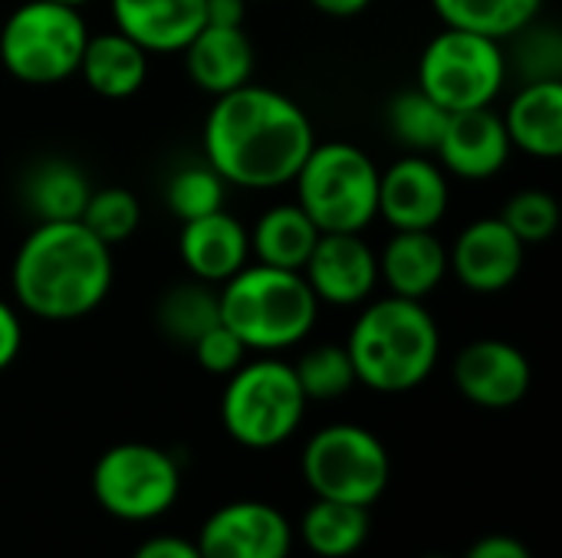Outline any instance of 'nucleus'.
Returning <instances> with one entry per match:
<instances>
[{
	"mask_svg": "<svg viewBox=\"0 0 562 558\" xmlns=\"http://www.w3.org/2000/svg\"><path fill=\"white\" fill-rule=\"evenodd\" d=\"M431 10L451 30H468L507 43L540 20L543 0H431Z\"/></svg>",
	"mask_w": 562,
	"mask_h": 558,
	"instance_id": "obj_25",
	"label": "nucleus"
},
{
	"mask_svg": "<svg viewBox=\"0 0 562 558\" xmlns=\"http://www.w3.org/2000/svg\"><path fill=\"white\" fill-rule=\"evenodd\" d=\"M527 247L501 217L468 224L448 250V273L474 296H494L517 283L524 273Z\"/></svg>",
	"mask_w": 562,
	"mask_h": 558,
	"instance_id": "obj_14",
	"label": "nucleus"
},
{
	"mask_svg": "<svg viewBox=\"0 0 562 558\" xmlns=\"http://www.w3.org/2000/svg\"><path fill=\"white\" fill-rule=\"evenodd\" d=\"M109 13L148 56L181 53L204 26V0H109Z\"/></svg>",
	"mask_w": 562,
	"mask_h": 558,
	"instance_id": "obj_18",
	"label": "nucleus"
},
{
	"mask_svg": "<svg viewBox=\"0 0 562 558\" xmlns=\"http://www.w3.org/2000/svg\"><path fill=\"white\" fill-rule=\"evenodd\" d=\"M346 352L359 385L379 395H405L431 378L441 358V329L425 303L389 293L369 299L356 316Z\"/></svg>",
	"mask_w": 562,
	"mask_h": 558,
	"instance_id": "obj_3",
	"label": "nucleus"
},
{
	"mask_svg": "<svg viewBox=\"0 0 562 558\" xmlns=\"http://www.w3.org/2000/svg\"><path fill=\"white\" fill-rule=\"evenodd\" d=\"M293 187L319 234H362L379 217V164L352 141L313 145Z\"/></svg>",
	"mask_w": 562,
	"mask_h": 558,
	"instance_id": "obj_5",
	"label": "nucleus"
},
{
	"mask_svg": "<svg viewBox=\"0 0 562 558\" xmlns=\"http://www.w3.org/2000/svg\"><path fill=\"white\" fill-rule=\"evenodd\" d=\"M316 145L306 109L270 86L247 82L214 95L204 118V161L227 187L273 191L293 184L300 164Z\"/></svg>",
	"mask_w": 562,
	"mask_h": 558,
	"instance_id": "obj_1",
	"label": "nucleus"
},
{
	"mask_svg": "<svg viewBox=\"0 0 562 558\" xmlns=\"http://www.w3.org/2000/svg\"><path fill=\"white\" fill-rule=\"evenodd\" d=\"M303 477L316 500L372 506L382 500L392 460L385 444L359 424H329L303 447Z\"/></svg>",
	"mask_w": 562,
	"mask_h": 558,
	"instance_id": "obj_9",
	"label": "nucleus"
},
{
	"mask_svg": "<svg viewBox=\"0 0 562 558\" xmlns=\"http://www.w3.org/2000/svg\"><path fill=\"white\" fill-rule=\"evenodd\" d=\"M507 72L510 59L504 43L445 26L425 43L415 86L451 115L494 105L507 86Z\"/></svg>",
	"mask_w": 562,
	"mask_h": 558,
	"instance_id": "obj_8",
	"label": "nucleus"
},
{
	"mask_svg": "<svg viewBox=\"0 0 562 558\" xmlns=\"http://www.w3.org/2000/svg\"><path fill=\"white\" fill-rule=\"evenodd\" d=\"M191 352H194V358H198V365L207 372V375H217V378H227V375H234L244 362H247V345L224 326V322H217L214 329H207L194 345H191Z\"/></svg>",
	"mask_w": 562,
	"mask_h": 558,
	"instance_id": "obj_34",
	"label": "nucleus"
},
{
	"mask_svg": "<svg viewBox=\"0 0 562 558\" xmlns=\"http://www.w3.org/2000/svg\"><path fill=\"white\" fill-rule=\"evenodd\" d=\"M188 79L207 92L224 95L250 82L254 76V43L244 26H201L198 36L181 49Z\"/></svg>",
	"mask_w": 562,
	"mask_h": 558,
	"instance_id": "obj_19",
	"label": "nucleus"
},
{
	"mask_svg": "<svg viewBox=\"0 0 562 558\" xmlns=\"http://www.w3.org/2000/svg\"><path fill=\"white\" fill-rule=\"evenodd\" d=\"M53 3H66V7H76V10H82L86 3H92V0H53Z\"/></svg>",
	"mask_w": 562,
	"mask_h": 558,
	"instance_id": "obj_40",
	"label": "nucleus"
},
{
	"mask_svg": "<svg viewBox=\"0 0 562 558\" xmlns=\"http://www.w3.org/2000/svg\"><path fill=\"white\" fill-rule=\"evenodd\" d=\"M316 240H319V227L310 220V214L296 201L273 204L250 227V257H257V263L300 273Z\"/></svg>",
	"mask_w": 562,
	"mask_h": 558,
	"instance_id": "obj_24",
	"label": "nucleus"
},
{
	"mask_svg": "<svg viewBox=\"0 0 562 558\" xmlns=\"http://www.w3.org/2000/svg\"><path fill=\"white\" fill-rule=\"evenodd\" d=\"M306 395L290 362L277 355L247 358L227 375L221 395V424L247 451H270L286 444L306 414Z\"/></svg>",
	"mask_w": 562,
	"mask_h": 558,
	"instance_id": "obj_6",
	"label": "nucleus"
},
{
	"mask_svg": "<svg viewBox=\"0 0 562 558\" xmlns=\"http://www.w3.org/2000/svg\"><path fill=\"white\" fill-rule=\"evenodd\" d=\"M76 76L102 99H132L148 79V53L119 30L89 33Z\"/></svg>",
	"mask_w": 562,
	"mask_h": 558,
	"instance_id": "obj_22",
	"label": "nucleus"
},
{
	"mask_svg": "<svg viewBox=\"0 0 562 558\" xmlns=\"http://www.w3.org/2000/svg\"><path fill=\"white\" fill-rule=\"evenodd\" d=\"M389 132L398 145H405L412 155H425V151H435L438 148V138L448 125V112L431 102L418 86L415 89H405L398 92L392 102H389Z\"/></svg>",
	"mask_w": 562,
	"mask_h": 558,
	"instance_id": "obj_28",
	"label": "nucleus"
},
{
	"mask_svg": "<svg viewBox=\"0 0 562 558\" xmlns=\"http://www.w3.org/2000/svg\"><path fill=\"white\" fill-rule=\"evenodd\" d=\"M221 322L257 355H280L300 345L319 316L303 273L247 263L217 289Z\"/></svg>",
	"mask_w": 562,
	"mask_h": 558,
	"instance_id": "obj_4",
	"label": "nucleus"
},
{
	"mask_svg": "<svg viewBox=\"0 0 562 558\" xmlns=\"http://www.w3.org/2000/svg\"><path fill=\"white\" fill-rule=\"evenodd\" d=\"M221 322V306H217V289L201 280H184L165 289L155 303V326L158 332L175 342L191 349L207 329Z\"/></svg>",
	"mask_w": 562,
	"mask_h": 558,
	"instance_id": "obj_27",
	"label": "nucleus"
},
{
	"mask_svg": "<svg viewBox=\"0 0 562 558\" xmlns=\"http://www.w3.org/2000/svg\"><path fill=\"white\" fill-rule=\"evenodd\" d=\"M448 207V171L428 155H405L379 171V217L392 230H435Z\"/></svg>",
	"mask_w": 562,
	"mask_h": 558,
	"instance_id": "obj_12",
	"label": "nucleus"
},
{
	"mask_svg": "<svg viewBox=\"0 0 562 558\" xmlns=\"http://www.w3.org/2000/svg\"><path fill=\"white\" fill-rule=\"evenodd\" d=\"M89 39L82 10L23 0L0 26V66L23 86H56L79 72Z\"/></svg>",
	"mask_w": 562,
	"mask_h": 558,
	"instance_id": "obj_7",
	"label": "nucleus"
},
{
	"mask_svg": "<svg viewBox=\"0 0 562 558\" xmlns=\"http://www.w3.org/2000/svg\"><path fill=\"white\" fill-rule=\"evenodd\" d=\"M224 197H227V184L207 161L178 168L165 184V204L181 224L221 210Z\"/></svg>",
	"mask_w": 562,
	"mask_h": 558,
	"instance_id": "obj_30",
	"label": "nucleus"
},
{
	"mask_svg": "<svg viewBox=\"0 0 562 558\" xmlns=\"http://www.w3.org/2000/svg\"><path fill=\"white\" fill-rule=\"evenodd\" d=\"M250 0H204V23L207 26H244Z\"/></svg>",
	"mask_w": 562,
	"mask_h": 558,
	"instance_id": "obj_38",
	"label": "nucleus"
},
{
	"mask_svg": "<svg viewBox=\"0 0 562 558\" xmlns=\"http://www.w3.org/2000/svg\"><path fill=\"white\" fill-rule=\"evenodd\" d=\"M448 276V247L435 230H395L379 253V283L392 296L425 303Z\"/></svg>",
	"mask_w": 562,
	"mask_h": 558,
	"instance_id": "obj_20",
	"label": "nucleus"
},
{
	"mask_svg": "<svg viewBox=\"0 0 562 558\" xmlns=\"http://www.w3.org/2000/svg\"><path fill=\"white\" fill-rule=\"evenodd\" d=\"M454 385L458 391L487 411L514 408L527 398L533 372L527 355L504 339H474L454 358Z\"/></svg>",
	"mask_w": 562,
	"mask_h": 558,
	"instance_id": "obj_15",
	"label": "nucleus"
},
{
	"mask_svg": "<svg viewBox=\"0 0 562 558\" xmlns=\"http://www.w3.org/2000/svg\"><path fill=\"white\" fill-rule=\"evenodd\" d=\"M181 470L175 457L155 444H115L92 467L95 503L122 523H148L175 506Z\"/></svg>",
	"mask_w": 562,
	"mask_h": 558,
	"instance_id": "obj_10",
	"label": "nucleus"
},
{
	"mask_svg": "<svg viewBox=\"0 0 562 558\" xmlns=\"http://www.w3.org/2000/svg\"><path fill=\"white\" fill-rule=\"evenodd\" d=\"M92 187L82 168H76L66 158H43L30 164V171L20 181V201L23 207L43 220H79L86 210Z\"/></svg>",
	"mask_w": 562,
	"mask_h": 558,
	"instance_id": "obj_23",
	"label": "nucleus"
},
{
	"mask_svg": "<svg viewBox=\"0 0 562 558\" xmlns=\"http://www.w3.org/2000/svg\"><path fill=\"white\" fill-rule=\"evenodd\" d=\"M132 558H201L194 539L184 536H151L148 543H142Z\"/></svg>",
	"mask_w": 562,
	"mask_h": 558,
	"instance_id": "obj_36",
	"label": "nucleus"
},
{
	"mask_svg": "<svg viewBox=\"0 0 562 558\" xmlns=\"http://www.w3.org/2000/svg\"><path fill=\"white\" fill-rule=\"evenodd\" d=\"M517 69L524 82L537 79H562V39L553 26L530 23L517 36Z\"/></svg>",
	"mask_w": 562,
	"mask_h": 558,
	"instance_id": "obj_33",
	"label": "nucleus"
},
{
	"mask_svg": "<svg viewBox=\"0 0 562 558\" xmlns=\"http://www.w3.org/2000/svg\"><path fill=\"white\" fill-rule=\"evenodd\" d=\"M501 118L517 151L557 161L562 155V79L524 82Z\"/></svg>",
	"mask_w": 562,
	"mask_h": 558,
	"instance_id": "obj_21",
	"label": "nucleus"
},
{
	"mask_svg": "<svg viewBox=\"0 0 562 558\" xmlns=\"http://www.w3.org/2000/svg\"><path fill=\"white\" fill-rule=\"evenodd\" d=\"M300 273L319 306L352 309L366 306L379 289V253L362 234H319Z\"/></svg>",
	"mask_w": 562,
	"mask_h": 558,
	"instance_id": "obj_13",
	"label": "nucleus"
},
{
	"mask_svg": "<svg viewBox=\"0 0 562 558\" xmlns=\"http://www.w3.org/2000/svg\"><path fill=\"white\" fill-rule=\"evenodd\" d=\"M464 558H533V556H530V549H527L520 539L497 533V536H484V539H477V543L464 553Z\"/></svg>",
	"mask_w": 562,
	"mask_h": 558,
	"instance_id": "obj_37",
	"label": "nucleus"
},
{
	"mask_svg": "<svg viewBox=\"0 0 562 558\" xmlns=\"http://www.w3.org/2000/svg\"><path fill=\"white\" fill-rule=\"evenodd\" d=\"M438 164L461 181H487L501 174L514 155L504 118L487 109L451 112L438 138Z\"/></svg>",
	"mask_w": 562,
	"mask_h": 558,
	"instance_id": "obj_16",
	"label": "nucleus"
},
{
	"mask_svg": "<svg viewBox=\"0 0 562 558\" xmlns=\"http://www.w3.org/2000/svg\"><path fill=\"white\" fill-rule=\"evenodd\" d=\"M422 558H451V556H438V553H435V556H422Z\"/></svg>",
	"mask_w": 562,
	"mask_h": 558,
	"instance_id": "obj_41",
	"label": "nucleus"
},
{
	"mask_svg": "<svg viewBox=\"0 0 562 558\" xmlns=\"http://www.w3.org/2000/svg\"><path fill=\"white\" fill-rule=\"evenodd\" d=\"M369 506L339 500H316L300 520V536L306 549L319 558H346L359 553L369 539Z\"/></svg>",
	"mask_w": 562,
	"mask_h": 558,
	"instance_id": "obj_26",
	"label": "nucleus"
},
{
	"mask_svg": "<svg viewBox=\"0 0 562 558\" xmlns=\"http://www.w3.org/2000/svg\"><path fill=\"white\" fill-rule=\"evenodd\" d=\"M20 349H23L20 316H16V309L7 299H0V372H7L16 362Z\"/></svg>",
	"mask_w": 562,
	"mask_h": 558,
	"instance_id": "obj_35",
	"label": "nucleus"
},
{
	"mask_svg": "<svg viewBox=\"0 0 562 558\" xmlns=\"http://www.w3.org/2000/svg\"><path fill=\"white\" fill-rule=\"evenodd\" d=\"M115 280L112 247L82 220H43L16 247L10 289L16 306L43 322H76L95 312Z\"/></svg>",
	"mask_w": 562,
	"mask_h": 558,
	"instance_id": "obj_2",
	"label": "nucleus"
},
{
	"mask_svg": "<svg viewBox=\"0 0 562 558\" xmlns=\"http://www.w3.org/2000/svg\"><path fill=\"white\" fill-rule=\"evenodd\" d=\"M194 546L201 558H286L293 526L270 503L237 500L204 520Z\"/></svg>",
	"mask_w": 562,
	"mask_h": 558,
	"instance_id": "obj_11",
	"label": "nucleus"
},
{
	"mask_svg": "<svg viewBox=\"0 0 562 558\" xmlns=\"http://www.w3.org/2000/svg\"><path fill=\"white\" fill-rule=\"evenodd\" d=\"M313 10L326 13V16H336V20H346V16H359L362 10L372 7V0H306Z\"/></svg>",
	"mask_w": 562,
	"mask_h": 558,
	"instance_id": "obj_39",
	"label": "nucleus"
},
{
	"mask_svg": "<svg viewBox=\"0 0 562 558\" xmlns=\"http://www.w3.org/2000/svg\"><path fill=\"white\" fill-rule=\"evenodd\" d=\"M501 220L517 234L524 247H537V243H547L560 230V204L553 194L540 187H527V191H517L504 204Z\"/></svg>",
	"mask_w": 562,
	"mask_h": 558,
	"instance_id": "obj_32",
	"label": "nucleus"
},
{
	"mask_svg": "<svg viewBox=\"0 0 562 558\" xmlns=\"http://www.w3.org/2000/svg\"><path fill=\"white\" fill-rule=\"evenodd\" d=\"M293 372L306 401H339L359 385L346 345H336V342L306 349L300 362L293 365Z\"/></svg>",
	"mask_w": 562,
	"mask_h": 558,
	"instance_id": "obj_29",
	"label": "nucleus"
},
{
	"mask_svg": "<svg viewBox=\"0 0 562 558\" xmlns=\"http://www.w3.org/2000/svg\"><path fill=\"white\" fill-rule=\"evenodd\" d=\"M105 247H119L142 227V204L128 187H99L89 194L79 217Z\"/></svg>",
	"mask_w": 562,
	"mask_h": 558,
	"instance_id": "obj_31",
	"label": "nucleus"
},
{
	"mask_svg": "<svg viewBox=\"0 0 562 558\" xmlns=\"http://www.w3.org/2000/svg\"><path fill=\"white\" fill-rule=\"evenodd\" d=\"M178 257L191 280L221 286L250 263V230L224 207L181 224Z\"/></svg>",
	"mask_w": 562,
	"mask_h": 558,
	"instance_id": "obj_17",
	"label": "nucleus"
}]
</instances>
